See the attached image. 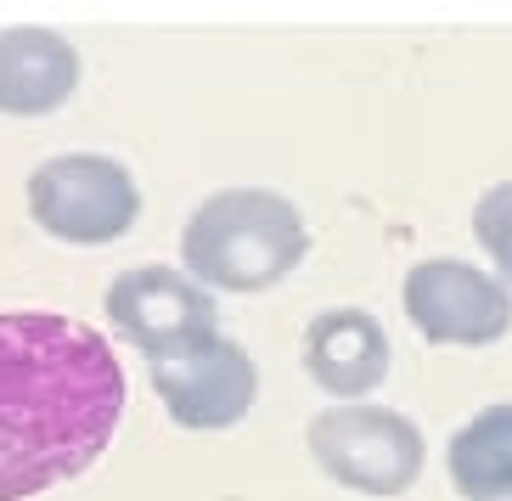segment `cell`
I'll return each mask as SVG.
<instances>
[{"instance_id":"cell-1","label":"cell","mask_w":512,"mask_h":501,"mask_svg":"<svg viewBox=\"0 0 512 501\" xmlns=\"http://www.w3.org/2000/svg\"><path fill=\"white\" fill-rule=\"evenodd\" d=\"M124 417V366L96 327L0 310V501L68 485Z\"/></svg>"},{"instance_id":"cell-2","label":"cell","mask_w":512,"mask_h":501,"mask_svg":"<svg viewBox=\"0 0 512 501\" xmlns=\"http://www.w3.org/2000/svg\"><path fill=\"white\" fill-rule=\"evenodd\" d=\"M310 226L293 198L271 186H226L192 209L181 231V265L192 282L226 293H265L304 265Z\"/></svg>"},{"instance_id":"cell-3","label":"cell","mask_w":512,"mask_h":501,"mask_svg":"<svg viewBox=\"0 0 512 501\" xmlns=\"http://www.w3.org/2000/svg\"><path fill=\"white\" fill-rule=\"evenodd\" d=\"M304 445L332 485L355 490V496H406L428 462L422 428L406 411L372 406V400H344V406L316 411L304 428Z\"/></svg>"},{"instance_id":"cell-4","label":"cell","mask_w":512,"mask_h":501,"mask_svg":"<svg viewBox=\"0 0 512 501\" xmlns=\"http://www.w3.org/2000/svg\"><path fill=\"white\" fill-rule=\"evenodd\" d=\"M29 214L57 243L102 248L141 220V186L107 152H57L29 175Z\"/></svg>"},{"instance_id":"cell-5","label":"cell","mask_w":512,"mask_h":501,"mask_svg":"<svg viewBox=\"0 0 512 501\" xmlns=\"http://www.w3.org/2000/svg\"><path fill=\"white\" fill-rule=\"evenodd\" d=\"M102 310H107V327L147 355V366L186 361V355H197L203 344L220 338L209 288L192 282L186 271H169V265L119 271L107 282Z\"/></svg>"},{"instance_id":"cell-6","label":"cell","mask_w":512,"mask_h":501,"mask_svg":"<svg viewBox=\"0 0 512 501\" xmlns=\"http://www.w3.org/2000/svg\"><path fill=\"white\" fill-rule=\"evenodd\" d=\"M406 316L428 344L445 350H484L512 327V288L467 259H422L406 271Z\"/></svg>"},{"instance_id":"cell-7","label":"cell","mask_w":512,"mask_h":501,"mask_svg":"<svg viewBox=\"0 0 512 501\" xmlns=\"http://www.w3.org/2000/svg\"><path fill=\"white\" fill-rule=\"evenodd\" d=\"M152 395H158V406H164L181 428L214 434V428H231L254 411L259 372H254V361H248L242 344L214 338V344H203V350L186 355V361L152 366Z\"/></svg>"},{"instance_id":"cell-8","label":"cell","mask_w":512,"mask_h":501,"mask_svg":"<svg viewBox=\"0 0 512 501\" xmlns=\"http://www.w3.org/2000/svg\"><path fill=\"white\" fill-rule=\"evenodd\" d=\"M299 361L327 395L361 400L389 378V333L372 310L332 304V310L310 316V327L299 338Z\"/></svg>"},{"instance_id":"cell-9","label":"cell","mask_w":512,"mask_h":501,"mask_svg":"<svg viewBox=\"0 0 512 501\" xmlns=\"http://www.w3.org/2000/svg\"><path fill=\"white\" fill-rule=\"evenodd\" d=\"M79 91V51L57 29H6L0 34V113L40 119Z\"/></svg>"},{"instance_id":"cell-10","label":"cell","mask_w":512,"mask_h":501,"mask_svg":"<svg viewBox=\"0 0 512 501\" xmlns=\"http://www.w3.org/2000/svg\"><path fill=\"white\" fill-rule=\"evenodd\" d=\"M445 468L462 501H512V406H484L467 417L445 451Z\"/></svg>"},{"instance_id":"cell-11","label":"cell","mask_w":512,"mask_h":501,"mask_svg":"<svg viewBox=\"0 0 512 501\" xmlns=\"http://www.w3.org/2000/svg\"><path fill=\"white\" fill-rule=\"evenodd\" d=\"M473 237L490 259H496V276L512 288V181H496L473 203Z\"/></svg>"}]
</instances>
